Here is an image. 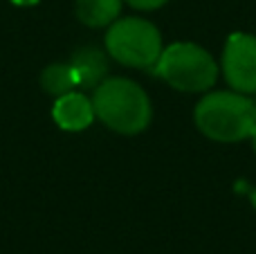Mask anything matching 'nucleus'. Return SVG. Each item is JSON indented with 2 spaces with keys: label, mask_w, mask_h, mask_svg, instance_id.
<instances>
[{
  "label": "nucleus",
  "mask_w": 256,
  "mask_h": 254,
  "mask_svg": "<svg viewBox=\"0 0 256 254\" xmlns=\"http://www.w3.org/2000/svg\"><path fill=\"white\" fill-rule=\"evenodd\" d=\"M222 74L236 92H256V36L234 32L222 50Z\"/></svg>",
  "instance_id": "39448f33"
},
{
  "label": "nucleus",
  "mask_w": 256,
  "mask_h": 254,
  "mask_svg": "<svg viewBox=\"0 0 256 254\" xmlns=\"http://www.w3.org/2000/svg\"><path fill=\"white\" fill-rule=\"evenodd\" d=\"M155 74L182 92H204L218 79V66L204 48L196 43H171L162 50Z\"/></svg>",
  "instance_id": "7ed1b4c3"
},
{
  "label": "nucleus",
  "mask_w": 256,
  "mask_h": 254,
  "mask_svg": "<svg viewBox=\"0 0 256 254\" xmlns=\"http://www.w3.org/2000/svg\"><path fill=\"white\" fill-rule=\"evenodd\" d=\"M250 140H252V146H254V151H256V128H254V133L250 135Z\"/></svg>",
  "instance_id": "f8f14e48"
},
{
  "label": "nucleus",
  "mask_w": 256,
  "mask_h": 254,
  "mask_svg": "<svg viewBox=\"0 0 256 254\" xmlns=\"http://www.w3.org/2000/svg\"><path fill=\"white\" fill-rule=\"evenodd\" d=\"M40 86H43L45 92L54 94V97H61V94L79 88L70 63H54V66L45 68L43 74H40Z\"/></svg>",
  "instance_id": "1a4fd4ad"
},
{
  "label": "nucleus",
  "mask_w": 256,
  "mask_h": 254,
  "mask_svg": "<svg viewBox=\"0 0 256 254\" xmlns=\"http://www.w3.org/2000/svg\"><path fill=\"white\" fill-rule=\"evenodd\" d=\"M106 50L128 68H153L162 54V34L144 18H120L106 32Z\"/></svg>",
  "instance_id": "20e7f679"
},
{
  "label": "nucleus",
  "mask_w": 256,
  "mask_h": 254,
  "mask_svg": "<svg viewBox=\"0 0 256 254\" xmlns=\"http://www.w3.org/2000/svg\"><path fill=\"white\" fill-rule=\"evenodd\" d=\"M130 7L135 9H144V12H153V9H160L168 2V0H126Z\"/></svg>",
  "instance_id": "9d476101"
},
{
  "label": "nucleus",
  "mask_w": 256,
  "mask_h": 254,
  "mask_svg": "<svg viewBox=\"0 0 256 254\" xmlns=\"http://www.w3.org/2000/svg\"><path fill=\"white\" fill-rule=\"evenodd\" d=\"M94 115L110 130L122 135H137L148 128L153 110L146 92L130 79L110 76L92 92Z\"/></svg>",
  "instance_id": "f03ea898"
},
{
  "label": "nucleus",
  "mask_w": 256,
  "mask_h": 254,
  "mask_svg": "<svg viewBox=\"0 0 256 254\" xmlns=\"http://www.w3.org/2000/svg\"><path fill=\"white\" fill-rule=\"evenodd\" d=\"M94 106L92 99L88 94L79 92V90H70V92L56 97L52 106V120L56 126L68 133H79L86 130L94 120Z\"/></svg>",
  "instance_id": "423d86ee"
},
{
  "label": "nucleus",
  "mask_w": 256,
  "mask_h": 254,
  "mask_svg": "<svg viewBox=\"0 0 256 254\" xmlns=\"http://www.w3.org/2000/svg\"><path fill=\"white\" fill-rule=\"evenodd\" d=\"M74 12L84 25L106 27L117 20L122 12V0H76Z\"/></svg>",
  "instance_id": "6e6552de"
},
{
  "label": "nucleus",
  "mask_w": 256,
  "mask_h": 254,
  "mask_svg": "<svg viewBox=\"0 0 256 254\" xmlns=\"http://www.w3.org/2000/svg\"><path fill=\"white\" fill-rule=\"evenodd\" d=\"M250 200H252V205L256 207V189H254V192H252V196H250Z\"/></svg>",
  "instance_id": "ddd939ff"
},
{
  "label": "nucleus",
  "mask_w": 256,
  "mask_h": 254,
  "mask_svg": "<svg viewBox=\"0 0 256 254\" xmlns=\"http://www.w3.org/2000/svg\"><path fill=\"white\" fill-rule=\"evenodd\" d=\"M254 104H256V102H254Z\"/></svg>",
  "instance_id": "4468645a"
},
{
  "label": "nucleus",
  "mask_w": 256,
  "mask_h": 254,
  "mask_svg": "<svg viewBox=\"0 0 256 254\" xmlns=\"http://www.w3.org/2000/svg\"><path fill=\"white\" fill-rule=\"evenodd\" d=\"M194 122L214 142H240L256 128V104L236 90L207 92L194 110Z\"/></svg>",
  "instance_id": "f257e3e1"
},
{
  "label": "nucleus",
  "mask_w": 256,
  "mask_h": 254,
  "mask_svg": "<svg viewBox=\"0 0 256 254\" xmlns=\"http://www.w3.org/2000/svg\"><path fill=\"white\" fill-rule=\"evenodd\" d=\"M12 4H16V7H34V4H38L40 0H9Z\"/></svg>",
  "instance_id": "9b49d317"
},
{
  "label": "nucleus",
  "mask_w": 256,
  "mask_h": 254,
  "mask_svg": "<svg viewBox=\"0 0 256 254\" xmlns=\"http://www.w3.org/2000/svg\"><path fill=\"white\" fill-rule=\"evenodd\" d=\"M72 70L76 76V86L79 88H90V86H99L106 74V56L94 48L79 50L74 58L70 61Z\"/></svg>",
  "instance_id": "0eeeda50"
}]
</instances>
